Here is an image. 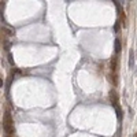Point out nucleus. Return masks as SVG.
<instances>
[{
    "mask_svg": "<svg viewBox=\"0 0 137 137\" xmlns=\"http://www.w3.org/2000/svg\"><path fill=\"white\" fill-rule=\"evenodd\" d=\"M3 129H4V132H6L7 134H12V132H14V123H12V118H11V114L10 113L4 114Z\"/></svg>",
    "mask_w": 137,
    "mask_h": 137,
    "instance_id": "f257e3e1",
    "label": "nucleus"
},
{
    "mask_svg": "<svg viewBox=\"0 0 137 137\" xmlns=\"http://www.w3.org/2000/svg\"><path fill=\"white\" fill-rule=\"evenodd\" d=\"M110 99H111V103L114 104V107L118 106V95H116L115 91H111V92H110Z\"/></svg>",
    "mask_w": 137,
    "mask_h": 137,
    "instance_id": "f03ea898",
    "label": "nucleus"
},
{
    "mask_svg": "<svg viewBox=\"0 0 137 137\" xmlns=\"http://www.w3.org/2000/svg\"><path fill=\"white\" fill-rule=\"evenodd\" d=\"M129 67L130 68L134 67V52H133V49L129 51Z\"/></svg>",
    "mask_w": 137,
    "mask_h": 137,
    "instance_id": "7ed1b4c3",
    "label": "nucleus"
},
{
    "mask_svg": "<svg viewBox=\"0 0 137 137\" xmlns=\"http://www.w3.org/2000/svg\"><path fill=\"white\" fill-rule=\"evenodd\" d=\"M114 48H115V52L116 54H119L121 49H122V45H121V40L119 38H115V41H114Z\"/></svg>",
    "mask_w": 137,
    "mask_h": 137,
    "instance_id": "20e7f679",
    "label": "nucleus"
},
{
    "mask_svg": "<svg viewBox=\"0 0 137 137\" xmlns=\"http://www.w3.org/2000/svg\"><path fill=\"white\" fill-rule=\"evenodd\" d=\"M115 111H116V116H118V119H122V110H121L119 106H115Z\"/></svg>",
    "mask_w": 137,
    "mask_h": 137,
    "instance_id": "39448f33",
    "label": "nucleus"
},
{
    "mask_svg": "<svg viewBox=\"0 0 137 137\" xmlns=\"http://www.w3.org/2000/svg\"><path fill=\"white\" fill-rule=\"evenodd\" d=\"M116 62H118V59H116V56H114L113 60H111V67H113L114 71H116Z\"/></svg>",
    "mask_w": 137,
    "mask_h": 137,
    "instance_id": "423d86ee",
    "label": "nucleus"
},
{
    "mask_svg": "<svg viewBox=\"0 0 137 137\" xmlns=\"http://www.w3.org/2000/svg\"><path fill=\"white\" fill-rule=\"evenodd\" d=\"M3 32H6L7 34H10V36H12L14 34V30H10V29H7L6 26H3Z\"/></svg>",
    "mask_w": 137,
    "mask_h": 137,
    "instance_id": "0eeeda50",
    "label": "nucleus"
},
{
    "mask_svg": "<svg viewBox=\"0 0 137 137\" xmlns=\"http://www.w3.org/2000/svg\"><path fill=\"white\" fill-rule=\"evenodd\" d=\"M8 62H10L11 65H14V60H12V55H11V54H8Z\"/></svg>",
    "mask_w": 137,
    "mask_h": 137,
    "instance_id": "6e6552de",
    "label": "nucleus"
},
{
    "mask_svg": "<svg viewBox=\"0 0 137 137\" xmlns=\"http://www.w3.org/2000/svg\"><path fill=\"white\" fill-rule=\"evenodd\" d=\"M115 30H119V22H115Z\"/></svg>",
    "mask_w": 137,
    "mask_h": 137,
    "instance_id": "1a4fd4ad",
    "label": "nucleus"
},
{
    "mask_svg": "<svg viewBox=\"0 0 137 137\" xmlns=\"http://www.w3.org/2000/svg\"><path fill=\"white\" fill-rule=\"evenodd\" d=\"M134 137H137V134H136V136H134Z\"/></svg>",
    "mask_w": 137,
    "mask_h": 137,
    "instance_id": "9d476101",
    "label": "nucleus"
}]
</instances>
